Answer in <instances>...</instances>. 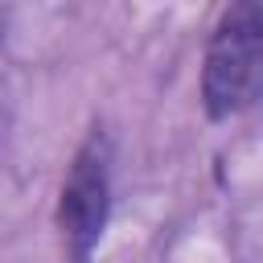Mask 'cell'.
Returning a JSON list of instances; mask_svg holds the SVG:
<instances>
[{
  "mask_svg": "<svg viewBox=\"0 0 263 263\" xmlns=\"http://www.w3.org/2000/svg\"><path fill=\"white\" fill-rule=\"evenodd\" d=\"M201 107L210 119H234L263 107V0H230L205 41Z\"/></svg>",
  "mask_w": 263,
  "mask_h": 263,
  "instance_id": "obj_1",
  "label": "cell"
},
{
  "mask_svg": "<svg viewBox=\"0 0 263 263\" xmlns=\"http://www.w3.org/2000/svg\"><path fill=\"white\" fill-rule=\"evenodd\" d=\"M111 222V140L103 127H95L62 181L58 193V234L66 263H90Z\"/></svg>",
  "mask_w": 263,
  "mask_h": 263,
  "instance_id": "obj_2",
  "label": "cell"
},
{
  "mask_svg": "<svg viewBox=\"0 0 263 263\" xmlns=\"http://www.w3.org/2000/svg\"><path fill=\"white\" fill-rule=\"evenodd\" d=\"M4 29H8V8H0V37H4Z\"/></svg>",
  "mask_w": 263,
  "mask_h": 263,
  "instance_id": "obj_3",
  "label": "cell"
}]
</instances>
